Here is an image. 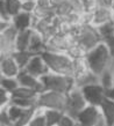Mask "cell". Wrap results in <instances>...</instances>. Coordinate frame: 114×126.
Listing matches in <instances>:
<instances>
[{"label": "cell", "mask_w": 114, "mask_h": 126, "mask_svg": "<svg viewBox=\"0 0 114 126\" xmlns=\"http://www.w3.org/2000/svg\"><path fill=\"white\" fill-rule=\"evenodd\" d=\"M111 11H112V12H113V13H114V1H113V2H112V5H111Z\"/></svg>", "instance_id": "obj_41"}, {"label": "cell", "mask_w": 114, "mask_h": 126, "mask_svg": "<svg viewBox=\"0 0 114 126\" xmlns=\"http://www.w3.org/2000/svg\"><path fill=\"white\" fill-rule=\"evenodd\" d=\"M27 126H47V122H46V117H44V112L43 109L37 108L35 113L33 115L31 119L29 120L28 125Z\"/></svg>", "instance_id": "obj_24"}, {"label": "cell", "mask_w": 114, "mask_h": 126, "mask_svg": "<svg viewBox=\"0 0 114 126\" xmlns=\"http://www.w3.org/2000/svg\"><path fill=\"white\" fill-rule=\"evenodd\" d=\"M18 31L14 27H7L2 32H0V54L2 56H12L15 51V37Z\"/></svg>", "instance_id": "obj_8"}, {"label": "cell", "mask_w": 114, "mask_h": 126, "mask_svg": "<svg viewBox=\"0 0 114 126\" xmlns=\"http://www.w3.org/2000/svg\"><path fill=\"white\" fill-rule=\"evenodd\" d=\"M9 99H11V94L0 86V108L7 105L9 103Z\"/></svg>", "instance_id": "obj_34"}, {"label": "cell", "mask_w": 114, "mask_h": 126, "mask_svg": "<svg viewBox=\"0 0 114 126\" xmlns=\"http://www.w3.org/2000/svg\"><path fill=\"white\" fill-rule=\"evenodd\" d=\"M22 1H26V0H22Z\"/></svg>", "instance_id": "obj_46"}, {"label": "cell", "mask_w": 114, "mask_h": 126, "mask_svg": "<svg viewBox=\"0 0 114 126\" xmlns=\"http://www.w3.org/2000/svg\"><path fill=\"white\" fill-rule=\"evenodd\" d=\"M0 69L2 75L7 78H16L20 72L19 66L12 56H2L0 58Z\"/></svg>", "instance_id": "obj_14"}, {"label": "cell", "mask_w": 114, "mask_h": 126, "mask_svg": "<svg viewBox=\"0 0 114 126\" xmlns=\"http://www.w3.org/2000/svg\"><path fill=\"white\" fill-rule=\"evenodd\" d=\"M9 103L18 105L20 108L27 109V108H33L36 107V98L30 99V98H18V97H11Z\"/></svg>", "instance_id": "obj_26"}, {"label": "cell", "mask_w": 114, "mask_h": 126, "mask_svg": "<svg viewBox=\"0 0 114 126\" xmlns=\"http://www.w3.org/2000/svg\"><path fill=\"white\" fill-rule=\"evenodd\" d=\"M75 35H76V43L84 50V52H87L98 45L99 43L103 42V38L99 35L97 27L90 23L80 24L77 28Z\"/></svg>", "instance_id": "obj_4"}, {"label": "cell", "mask_w": 114, "mask_h": 126, "mask_svg": "<svg viewBox=\"0 0 114 126\" xmlns=\"http://www.w3.org/2000/svg\"><path fill=\"white\" fill-rule=\"evenodd\" d=\"M105 96H106L107 98L114 101V86L111 87L110 89H106V90H105Z\"/></svg>", "instance_id": "obj_37"}, {"label": "cell", "mask_w": 114, "mask_h": 126, "mask_svg": "<svg viewBox=\"0 0 114 126\" xmlns=\"http://www.w3.org/2000/svg\"><path fill=\"white\" fill-rule=\"evenodd\" d=\"M113 78H114V66H113Z\"/></svg>", "instance_id": "obj_45"}, {"label": "cell", "mask_w": 114, "mask_h": 126, "mask_svg": "<svg viewBox=\"0 0 114 126\" xmlns=\"http://www.w3.org/2000/svg\"><path fill=\"white\" fill-rule=\"evenodd\" d=\"M75 124H76V119H73L72 117H70L69 115L63 112L57 126H75Z\"/></svg>", "instance_id": "obj_33"}, {"label": "cell", "mask_w": 114, "mask_h": 126, "mask_svg": "<svg viewBox=\"0 0 114 126\" xmlns=\"http://www.w3.org/2000/svg\"><path fill=\"white\" fill-rule=\"evenodd\" d=\"M97 29H98V32H99V35L101 36L103 41L105 38H107V37L112 36V35H114V24L111 22V21L110 22L104 23L101 26H98Z\"/></svg>", "instance_id": "obj_28"}, {"label": "cell", "mask_w": 114, "mask_h": 126, "mask_svg": "<svg viewBox=\"0 0 114 126\" xmlns=\"http://www.w3.org/2000/svg\"><path fill=\"white\" fill-rule=\"evenodd\" d=\"M103 42L107 45L108 50H110L111 56H112V59H113L114 58V35H112V36H110V37L105 38Z\"/></svg>", "instance_id": "obj_35"}, {"label": "cell", "mask_w": 114, "mask_h": 126, "mask_svg": "<svg viewBox=\"0 0 114 126\" xmlns=\"http://www.w3.org/2000/svg\"><path fill=\"white\" fill-rule=\"evenodd\" d=\"M112 64H113V65H114V58H113V59H112Z\"/></svg>", "instance_id": "obj_43"}, {"label": "cell", "mask_w": 114, "mask_h": 126, "mask_svg": "<svg viewBox=\"0 0 114 126\" xmlns=\"http://www.w3.org/2000/svg\"><path fill=\"white\" fill-rule=\"evenodd\" d=\"M36 6L37 7H46V6H51L49 0H36Z\"/></svg>", "instance_id": "obj_39"}, {"label": "cell", "mask_w": 114, "mask_h": 126, "mask_svg": "<svg viewBox=\"0 0 114 126\" xmlns=\"http://www.w3.org/2000/svg\"><path fill=\"white\" fill-rule=\"evenodd\" d=\"M0 126H8V125H4V124H0Z\"/></svg>", "instance_id": "obj_44"}, {"label": "cell", "mask_w": 114, "mask_h": 126, "mask_svg": "<svg viewBox=\"0 0 114 126\" xmlns=\"http://www.w3.org/2000/svg\"><path fill=\"white\" fill-rule=\"evenodd\" d=\"M44 46H46V41L43 38V36L41 34H38L37 31L33 30L29 46H28V51H30L35 54H40L41 52L44 51Z\"/></svg>", "instance_id": "obj_19"}, {"label": "cell", "mask_w": 114, "mask_h": 126, "mask_svg": "<svg viewBox=\"0 0 114 126\" xmlns=\"http://www.w3.org/2000/svg\"><path fill=\"white\" fill-rule=\"evenodd\" d=\"M76 43V35H63L58 34L54 35L46 42L44 50L50 52H66L70 46Z\"/></svg>", "instance_id": "obj_7"}, {"label": "cell", "mask_w": 114, "mask_h": 126, "mask_svg": "<svg viewBox=\"0 0 114 126\" xmlns=\"http://www.w3.org/2000/svg\"><path fill=\"white\" fill-rule=\"evenodd\" d=\"M0 16H1V19L6 20V21H11L9 16L7 15V12H6V0H0Z\"/></svg>", "instance_id": "obj_36"}, {"label": "cell", "mask_w": 114, "mask_h": 126, "mask_svg": "<svg viewBox=\"0 0 114 126\" xmlns=\"http://www.w3.org/2000/svg\"><path fill=\"white\" fill-rule=\"evenodd\" d=\"M113 66H110L107 67L105 71L99 74V83L103 86V88L106 90V89H110L111 87L114 86V78H113Z\"/></svg>", "instance_id": "obj_20"}, {"label": "cell", "mask_w": 114, "mask_h": 126, "mask_svg": "<svg viewBox=\"0 0 114 126\" xmlns=\"http://www.w3.org/2000/svg\"><path fill=\"white\" fill-rule=\"evenodd\" d=\"M86 105H87V102L84 98V95L80 90V88L75 87L66 95V107H65L64 113L72 117L73 119H76L78 113Z\"/></svg>", "instance_id": "obj_6"}, {"label": "cell", "mask_w": 114, "mask_h": 126, "mask_svg": "<svg viewBox=\"0 0 114 126\" xmlns=\"http://www.w3.org/2000/svg\"><path fill=\"white\" fill-rule=\"evenodd\" d=\"M101 117V111L99 107L87 104L80 111L76 118V122L80 126H94Z\"/></svg>", "instance_id": "obj_10"}, {"label": "cell", "mask_w": 114, "mask_h": 126, "mask_svg": "<svg viewBox=\"0 0 114 126\" xmlns=\"http://www.w3.org/2000/svg\"><path fill=\"white\" fill-rule=\"evenodd\" d=\"M38 79L42 82L43 92L51 90V92L68 94L71 89L75 88V79L71 75H63V74L48 72Z\"/></svg>", "instance_id": "obj_3"}, {"label": "cell", "mask_w": 114, "mask_h": 126, "mask_svg": "<svg viewBox=\"0 0 114 126\" xmlns=\"http://www.w3.org/2000/svg\"><path fill=\"white\" fill-rule=\"evenodd\" d=\"M46 61L49 72L73 77V60L64 52L43 51L40 53Z\"/></svg>", "instance_id": "obj_2"}, {"label": "cell", "mask_w": 114, "mask_h": 126, "mask_svg": "<svg viewBox=\"0 0 114 126\" xmlns=\"http://www.w3.org/2000/svg\"><path fill=\"white\" fill-rule=\"evenodd\" d=\"M33 34V29H26V30L18 31L15 37V51H25L28 50L29 42H30V37Z\"/></svg>", "instance_id": "obj_18"}, {"label": "cell", "mask_w": 114, "mask_h": 126, "mask_svg": "<svg viewBox=\"0 0 114 126\" xmlns=\"http://www.w3.org/2000/svg\"><path fill=\"white\" fill-rule=\"evenodd\" d=\"M9 24H11V22H9V21H6V20L0 19V32H2L6 28L9 27Z\"/></svg>", "instance_id": "obj_38"}, {"label": "cell", "mask_w": 114, "mask_h": 126, "mask_svg": "<svg viewBox=\"0 0 114 126\" xmlns=\"http://www.w3.org/2000/svg\"><path fill=\"white\" fill-rule=\"evenodd\" d=\"M66 95L64 93L46 90L37 95L36 108L41 109H56L64 112L66 107Z\"/></svg>", "instance_id": "obj_5"}, {"label": "cell", "mask_w": 114, "mask_h": 126, "mask_svg": "<svg viewBox=\"0 0 114 126\" xmlns=\"http://www.w3.org/2000/svg\"><path fill=\"white\" fill-rule=\"evenodd\" d=\"M43 112L46 117L47 126H57L63 115V111L56 110V109H43Z\"/></svg>", "instance_id": "obj_23"}, {"label": "cell", "mask_w": 114, "mask_h": 126, "mask_svg": "<svg viewBox=\"0 0 114 126\" xmlns=\"http://www.w3.org/2000/svg\"><path fill=\"white\" fill-rule=\"evenodd\" d=\"M0 58H1V54H0Z\"/></svg>", "instance_id": "obj_48"}, {"label": "cell", "mask_w": 114, "mask_h": 126, "mask_svg": "<svg viewBox=\"0 0 114 126\" xmlns=\"http://www.w3.org/2000/svg\"><path fill=\"white\" fill-rule=\"evenodd\" d=\"M73 79H75V87L77 88H82L84 86H87V84L99 82V77L92 72L91 69H87L83 73L73 75Z\"/></svg>", "instance_id": "obj_15"}, {"label": "cell", "mask_w": 114, "mask_h": 126, "mask_svg": "<svg viewBox=\"0 0 114 126\" xmlns=\"http://www.w3.org/2000/svg\"><path fill=\"white\" fill-rule=\"evenodd\" d=\"M0 124L13 126V122H12L11 117H9V115H8L7 105H4V107L0 108Z\"/></svg>", "instance_id": "obj_31"}, {"label": "cell", "mask_w": 114, "mask_h": 126, "mask_svg": "<svg viewBox=\"0 0 114 126\" xmlns=\"http://www.w3.org/2000/svg\"><path fill=\"white\" fill-rule=\"evenodd\" d=\"M95 126H99V125H95Z\"/></svg>", "instance_id": "obj_49"}, {"label": "cell", "mask_w": 114, "mask_h": 126, "mask_svg": "<svg viewBox=\"0 0 114 126\" xmlns=\"http://www.w3.org/2000/svg\"><path fill=\"white\" fill-rule=\"evenodd\" d=\"M9 22H11L12 27H14L16 29V31L26 30V29L31 28V24H33V14L21 11L16 15L12 16Z\"/></svg>", "instance_id": "obj_13"}, {"label": "cell", "mask_w": 114, "mask_h": 126, "mask_svg": "<svg viewBox=\"0 0 114 126\" xmlns=\"http://www.w3.org/2000/svg\"><path fill=\"white\" fill-rule=\"evenodd\" d=\"M99 109L101 111V115H103L105 122H106L107 126H113L114 124V101L112 99L105 98L103 99V102L99 105Z\"/></svg>", "instance_id": "obj_17"}, {"label": "cell", "mask_w": 114, "mask_h": 126, "mask_svg": "<svg viewBox=\"0 0 114 126\" xmlns=\"http://www.w3.org/2000/svg\"><path fill=\"white\" fill-rule=\"evenodd\" d=\"M65 53L68 54L69 57L73 60V59H77V58L84 57L85 52H84V50L82 49V47H80L77 43H75V44H72V45H71L68 50H66V52H65Z\"/></svg>", "instance_id": "obj_30"}, {"label": "cell", "mask_w": 114, "mask_h": 126, "mask_svg": "<svg viewBox=\"0 0 114 126\" xmlns=\"http://www.w3.org/2000/svg\"><path fill=\"white\" fill-rule=\"evenodd\" d=\"M111 17H112V11L110 7H98L92 13L91 24L94 27H98L104 23L110 22Z\"/></svg>", "instance_id": "obj_16"}, {"label": "cell", "mask_w": 114, "mask_h": 126, "mask_svg": "<svg viewBox=\"0 0 114 126\" xmlns=\"http://www.w3.org/2000/svg\"><path fill=\"white\" fill-rule=\"evenodd\" d=\"M80 90L83 93L84 98L87 102V104L90 105H95L99 107L100 103L103 102V99L106 97L105 96V89L103 88V86L99 83H92L84 86L80 88Z\"/></svg>", "instance_id": "obj_9"}, {"label": "cell", "mask_w": 114, "mask_h": 126, "mask_svg": "<svg viewBox=\"0 0 114 126\" xmlns=\"http://www.w3.org/2000/svg\"><path fill=\"white\" fill-rule=\"evenodd\" d=\"M84 59L86 61L88 68L97 75H99L107 67L113 65L110 50H108L107 45L104 42L99 43L98 45L94 46L93 49H91L87 52H85Z\"/></svg>", "instance_id": "obj_1"}, {"label": "cell", "mask_w": 114, "mask_h": 126, "mask_svg": "<svg viewBox=\"0 0 114 126\" xmlns=\"http://www.w3.org/2000/svg\"><path fill=\"white\" fill-rule=\"evenodd\" d=\"M113 126H114V124H113Z\"/></svg>", "instance_id": "obj_50"}, {"label": "cell", "mask_w": 114, "mask_h": 126, "mask_svg": "<svg viewBox=\"0 0 114 126\" xmlns=\"http://www.w3.org/2000/svg\"><path fill=\"white\" fill-rule=\"evenodd\" d=\"M0 86L4 88L5 90H7V92L11 94L15 88L19 87V82H18V80H16V78L4 77L1 80H0Z\"/></svg>", "instance_id": "obj_27"}, {"label": "cell", "mask_w": 114, "mask_h": 126, "mask_svg": "<svg viewBox=\"0 0 114 126\" xmlns=\"http://www.w3.org/2000/svg\"><path fill=\"white\" fill-rule=\"evenodd\" d=\"M75 126H80V125H79V124H78V123L76 122V124H75Z\"/></svg>", "instance_id": "obj_42"}, {"label": "cell", "mask_w": 114, "mask_h": 126, "mask_svg": "<svg viewBox=\"0 0 114 126\" xmlns=\"http://www.w3.org/2000/svg\"><path fill=\"white\" fill-rule=\"evenodd\" d=\"M21 4L22 0H6V12L9 19L21 12Z\"/></svg>", "instance_id": "obj_25"}, {"label": "cell", "mask_w": 114, "mask_h": 126, "mask_svg": "<svg viewBox=\"0 0 114 126\" xmlns=\"http://www.w3.org/2000/svg\"><path fill=\"white\" fill-rule=\"evenodd\" d=\"M37 93L30 89V88L27 87H22V86H19L18 88H15L13 92L11 93V97H18V98H37Z\"/></svg>", "instance_id": "obj_22"}, {"label": "cell", "mask_w": 114, "mask_h": 126, "mask_svg": "<svg viewBox=\"0 0 114 126\" xmlns=\"http://www.w3.org/2000/svg\"><path fill=\"white\" fill-rule=\"evenodd\" d=\"M35 8H36V0H26V1H22L21 4V11L30 13V14L34 13Z\"/></svg>", "instance_id": "obj_32"}, {"label": "cell", "mask_w": 114, "mask_h": 126, "mask_svg": "<svg viewBox=\"0 0 114 126\" xmlns=\"http://www.w3.org/2000/svg\"><path fill=\"white\" fill-rule=\"evenodd\" d=\"M23 69L36 78H40L49 72V69L47 67L46 61L43 60L41 54H34Z\"/></svg>", "instance_id": "obj_11"}, {"label": "cell", "mask_w": 114, "mask_h": 126, "mask_svg": "<svg viewBox=\"0 0 114 126\" xmlns=\"http://www.w3.org/2000/svg\"><path fill=\"white\" fill-rule=\"evenodd\" d=\"M49 1H50V5H51L54 8H56V7H58L62 2H64L65 0H49Z\"/></svg>", "instance_id": "obj_40"}, {"label": "cell", "mask_w": 114, "mask_h": 126, "mask_svg": "<svg viewBox=\"0 0 114 126\" xmlns=\"http://www.w3.org/2000/svg\"><path fill=\"white\" fill-rule=\"evenodd\" d=\"M35 53L28 51V50H25V51H14L12 53V57L14 58V60L16 61V64L19 66L20 69H23L26 67V65L28 64V61L30 60V58L34 56Z\"/></svg>", "instance_id": "obj_21"}, {"label": "cell", "mask_w": 114, "mask_h": 126, "mask_svg": "<svg viewBox=\"0 0 114 126\" xmlns=\"http://www.w3.org/2000/svg\"><path fill=\"white\" fill-rule=\"evenodd\" d=\"M7 110H8V115H9V117H11L12 122H13V124H14V123H15L16 120H19V118L22 116L25 109L18 107V105H14V104L8 103L7 104Z\"/></svg>", "instance_id": "obj_29"}, {"label": "cell", "mask_w": 114, "mask_h": 126, "mask_svg": "<svg viewBox=\"0 0 114 126\" xmlns=\"http://www.w3.org/2000/svg\"><path fill=\"white\" fill-rule=\"evenodd\" d=\"M80 1H84V0H80Z\"/></svg>", "instance_id": "obj_47"}, {"label": "cell", "mask_w": 114, "mask_h": 126, "mask_svg": "<svg viewBox=\"0 0 114 126\" xmlns=\"http://www.w3.org/2000/svg\"><path fill=\"white\" fill-rule=\"evenodd\" d=\"M16 80L19 82V86L30 88L33 90H35L37 94L43 92V86H42V82L40 81V79L29 74L25 69H20L19 74L16 75Z\"/></svg>", "instance_id": "obj_12"}]
</instances>
